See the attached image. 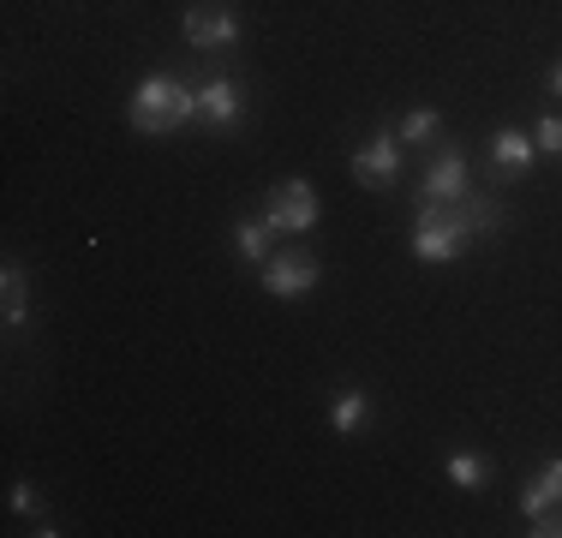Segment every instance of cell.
<instances>
[{
  "mask_svg": "<svg viewBox=\"0 0 562 538\" xmlns=\"http://www.w3.org/2000/svg\"><path fill=\"white\" fill-rule=\"evenodd\" d=\"M126 120H132V132H144V138H168V132H180L186 120H198V90L186 85V78H173V72H150L138 90H132Z\"/></svg>",
  "mask_w": 562,
  "mask_h": 538,
  "instance_id": "cell-1",
  "label": "cell"
},
{
  "mask_svg": "<svg viewBox=\"0 0 562 538\" xmlns=\"http://www.w3.org/2000/svg\"><path fill=\"white\" fill-rule=\"evenodd\" d=\"M473 239L479 234L467 222V204H419L413 215V258L419 264H454Z\"/></svg>",
  "mask_w": 562,
  "mask_h": 538,
  "instance_id": "cell-2",
  "label": "cell"
},
{
  "mask_svg": "<svg viewBox=\"0 0 562 538\" xmlns=\"http://www.w3.org/2000/svg\"><path fill=\"white\" fill-rule=\"evenodd\" d=\"M317 192H312V180H281V186H270V204H263V222L276 227V234H312L317 227Z\"/></svg>",
  "mask_w": 562,
  "mask_h": 538,
  "instance_id": "cell-3",
  "label": "cell"
},
{
  "mask_svg": "<svg viewBox=\"0 0 562 538\" xmlns=\"http://www.w3.org/2000/svg\"><path fill=\"white\" fill-rule=\"evenodd\" d=\"M180 31L192 48H234L239 43V12H234V0H198Z\"/></svg>",
  "mask_w": 562,
  "mask_h": 538,
  "instance_id": "cell-4",
  "label": "cell"
},
{
  "mask_svg": "<svg viewBox=\"0 0 562 538\" xmlns=\"http://www.w3.org/2000/svg\"><path fill=\"white\" fill-rule=\"evenodd\" d=\"M263 288L276 293V300H300V293L317 288V258L305 246H276L270 264H263Z\"/></svg>",
  "mask_w": 562,
  "mask_h": 538,
  "instance_id": "cell-5",
  "label": "cell"
},
{
  "mask_svg": "<svg viewBox=\"0 0 562 538\" xmlns=\"http://www.w3.org/2000/svg\"><path fill=\"white\" fill-rule=\"evenodd\" d=\"M353 180L371 186V192H390V186L401 180V138H395V132H378L371 144H359Z\"/></svg>",
  "mask_w": 562,
  "mask_h": 538,
  "instance_id": "cell-6",
  "label": "cell"
},
{
  "mask_svg": "<svg viewBox=\"0 0 562 538\" xmlns=\"http://www.w3.org/2000/svg\"><path fill=\"white\" fill-rule=\"evenodd\" d=\"M425 204H461L467 192H473V186H467V161H461V150H437L431 156V168H425Z\"/></svg>",
  "mask_w": 562,
  "mask_h": 538,
  "instance_id": "cell-7",
  "label": "cell"
},
{
  "mask_svg": "<svg viewBox=\"0 0 562 538\" xmlns=\"http://www.w3.org/2000/svg\"><path fill=\"white\" fill-rule=\"evenodd\" d=\"M239 114H246V97H239V85L234 78H210L204 90H198V120L204 126H239Z\"/></svg>",
  "mask_w": 562,
  "mask_h": 538,
  "instance_id": "cell-8",
  "label": "cell"
},
{
  "mask_svg": "<svg viewBox=\"0 0 562 538\" xmlns=\"http://www.w3.org/2000/svg\"><path fill=\"white\" fill-rule=\"evenodd\" d=\"M24 317H31V276H24L19 258H7V269H0V323H7V335H19Z\"/></svg>",
  "mask_w": 562,
  "mask_h": 538,
  "instance_id": "cell-9",
  "label": "cell"
},
{
  "mask_svg": "<svg viewBox=\"0 0 562 538\" xmlns=\"http://www.w3.org/2000/svg\"><path fill=\"white\" fill-rule=\"evenodd\" d=\"M551 508H562V455H557V461H544L539 473H532V484L520 491V515H527V520L551 515Z\"/></svg>",
  "mask_w": 562,
  "mask_h": 538,
  "instance_id": "cell-10",
  "label": "cell"
},
{
  "mask_svg": "<svg viewBox=\"0 0 562 538\" xmlns=\"http://www.w3.org/2000/svg\"><path fill=\"white\" fill-rule=\"evenodd\" d=\"M532 156H539V144L527 138V132H515V126H503V132H491V168L497 173H527L532 168Z\"/></svg>",
  "mask_w": 562,
  "mask_h": 538,
  "instance_id": "cell-11",
  "label": "cell"
},
{
  "mask_svg": "<svg viewBox=\"0 0 562 538\" xmlns=\"http://www.w3.org/2000/svg\"><path fill=\"white\" fill-rule=\"evenodd\" d=\"M234 251H239V258H246V264H270V251H276V227L270 222H263V215H251V222H239L234 227Z\"/></svg>",
  "mask_w": 562,
  "mask_h": 538,
  "instance_id": "cell-12",
  "label": "cell"
},
{
  "mask_svg": "<svg viewBox=\"0 0 562 538\" xmlns=\"http://www.w3.org/2000/svg\"><path fill=\"white\" fill-rule=\"evenodd\" d=\"M366 419H371V395L366 389H341L336 407H329V430H336V437H353Z\"/></svg>",
  "mask_w": 562,
  "mask_h": 538,
  "instance_id": "cell-13",
  "label": "cell"
},
{
  "mask_svg": "<svg viewBox=\"0 0 562 538\" xmlns=\"http://www.w3.org/2000/svg\"><path fill=\"white\" fill-rule=\"evenodd\" d=\"M401 144H437L443 138V114L437 108H413V114H401Z\"/></svg>",
  "mask_w": 562,
  "mask_h": 538,
  "instance_id": "cell-14",
  "label": "cell"
},
{
  "mask_svg": "<svg viewBox=\"0 0 562 538\" xmlns=\"http://www.w3.org/2000/svg\"><path fill=\"white\" fill-rule=\"evenodd\" d=\"M449 484H454V491H485V484H491V461H485V455H449Z\"/></svg>",
  "mask_w": 562,
  "mask_h": 538,
  "instance_id": "cell-15",
  "label": "cell"
},
{
  "mask_svg": "<svg viewBox=\"0 0 562 538\" xmlns=\"http://www.w3.org/2000/svg\"><path fill=\"white\" fill-rule=\"evenodd\" d=\"M461 204H467V222H473V234H479V239H485V234H497V227H503V210H497V198H485V192H467Z\"/></svg>",
  "mask_w": 562,
  "mask_h": 538,
  "instance_id": "cell-16",
  "label": "cell"
},
{
  "mask_svg": "<svg viewBox=\"0 0 562 538\" xmlns=\"http://www.w3.org/2000/svg\"><path fill=\"white\" fill-rule=\"evenodd\" d=\"M532 144H539V150H557V156H562V114H544V120H539V132H532Z\"/></svg>",
  "mask_w": 562,
  "mask_h": 538,
  "instance_id": "cell-17",
  "label": "cell"
},
{
  "mask_svg": "<svg viewBox=\"0 0 562 538\" xmlns=\"http://www.w3.org/2000/svg\"><path fill=\"white\" fill-rule=\"evenodd\" d=\"M12 508H19V515H31V520H43V496H36L31 484H12Z\"/></svg>",
  "mask_w": 562,
  "mask_h": 538,
  "instance_id": "cell-18",
  "label": "cell"
},
{
  "mask_svg": "<svg viewBox=\"0 0 562 538\" xmlns=\"http://www.w3.org/2000/svg\"><path fill=\"white\" fill-rule=\"evenodd\" d=\"M527 533H532V538H562V508H551V515H539Z\"/></svg>",
  "mask_w": 562,
  "mask_h": 538,
  "instance_id": "cell-19",
  "label": "cell"
},
{
  "mask_svg": "<svg viewBox=\"0 0 562 538\" xmlns=\"http://www.w3.org/2000/svg\"><path fill=\"white\" fill-rule=\"evenodd\" d=\"M551 97H562V60L551 66Z\"/></svg>",
  "mask_w": 562,
  "mask_h": 538,
  "instance_id": "cell-20",
  "label": "cell"
}]
</instances>
